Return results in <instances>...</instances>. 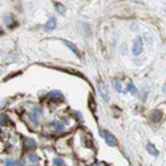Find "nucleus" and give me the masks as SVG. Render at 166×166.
I'll return each mask as SVG.
<instances>
[{
	"mask_svg": "<svg viewBox=\"0 0 166 166\" xmlns=\"http://www.w3.org/2000/svg\"><path fill=\"white\" fill-rule=\"evenodd\" d=\"M162 92H164V93H166V84L162 85Z\"/></svg>",
	"mask_w": 166,
	"mask_h": 166,
	"instance_id": "412c9836",
	"label": "nucleus"
},
{
	"mask_svg": "<svg viewBox=\"0 0 166 166\" xmlns=\"http://www.w3.org/2000/svg\"><path fill=\"white\" fill-rule=\"evenodd\" d=\"M53 164L56 166H64V161L61 158H55L53 159Z\"/></svg>",
	"mask_w": 166,
	"mask_h": 166,
	"instance_id": "dca6fc26",
	"label": "nucleus"
},
{
	"mask_svg": "<svg viewBox=\"0 0 166 166\" xmlns=\"http://www.w3.org/2000/svg\"><path fill=\"white\" fill-rule=\"evenodd\" d=\"M97 88H98V93H100L101 98H102L105 102H109L110 96H109V90H108V87L104 81H98L97 82Z\"/></svg>",
	"mask_w": 166,
	"mask_h": 166,
	"instance_id": "7ed1b4c3",
	"label": "nucleus"
},
{
	"mask_svg": "<svg viewBox=\"0 0 166 166\" xmlns=\"http://www.w3.org/2000/svg\"><path fill=\"white\" fill-rule=\"evenodd\" d=\"M56 28V19L55 17H49V20L45 23V31H52Z\"/></svg>",
	"mask_w": 166,
	"mask_h": 166,
	"instance_id": "6e6552de",
	"label": "nucleus"
},
{
	"mask_svg": "<svg viewBox=\"0 0 166 166\" xmlns=\"http://www.w3.org/2000/svg\"><path fill=\"white\" fill-rule=\"evenodd\" d=\"M12 166H24V162L23 161H13Z\"/></svg>",
	"mask_w": 166,
	"mask_h": 166,
	"instance_id": "aec40b11",
	"label": "nucleus"
},
{
	"mask_svg": "<svg viewBox=\"0 0 166 166\" xmlns=\"http://www.w3.org/2000/svg\"><path fill=\"white\" fill-rule=\"evenodd\" d=\"M142 51H144V40L141 36H137V37L134 39L133 47H132V53H133L134 56H140V55L142 53Z\"/></svg>",
	"mask_w": 166,
	"mask_h": 166,
	"instance_id": "f03ea898",
	"label": "nucleus"
},
{
	"mask_svg": "<svg viewBox=\"0 0 166 166\" xmlns=\"http://www.w3.org/2000/svg\"><path fill=\"white\" fill-rule=\"evenodd\" d=\"M24 146H25L27 149L35 147L36 146V141L33 140V138H25V140H24Z\"/></svg>",
	"mask_w": 166,
	"mask_h": 166,
	"instance_id": "1a4fd4ad",
	"label": "nucleus"
},
{
	"mask_svg": "<svg viewBox=\"0 0 166 166\" xmlns=\"http://www.w3.org/2000/svg\"><path fill=\"white\" fill-rule=\"evenodd\" d=\"M77 28L80 32H81L82 36H90V27H89L87 23H80L77 25Z\"/></svg>",
	"mask_w": 166,
	"mask_h": 166,
	"instance_id": "20e7f679",
	"label": "nucleus"
},
{
	"mask_svg": "<svg viewBox=\"0 0 166 166\" xmlns=\"http://www.w3.org/2000/svg\"><path fill=\"white\" fill-rule=\"evenodd\" d=\"M0 122H1V126H3V125H7V122H8L7 116H5V114H1V120H0Z\"/></svg>",
	"mask_w": 166,
	"mask_h": 166,
	"instance_id": "a211bd4d",
	"label": "nucleus"
},
{
	"mask_svg": "<svg viewBox=\"0 0 166 166\" xmlns=\"http://www.w3.org/2000/svg\"><path fill=\"white\" fill-rule=\"evenodd\" d=\"M52 125H53V126H56L55 129H57V130H61L63 126H64V125L61 124V122H59V121H53V122H52Z\"/></svg>",
	"mask_w": 166,
	"mask_h": 166,
	"instance_id": "2eb2a0df",
	"label": "nucleus"
},
{
	"mask_svg": "<svg viewBox=\"0 0 166 166\" xmlns=\"http://www.w3.org/2000/svg\"><path fill=\"white\" fill-rule=\"evenodd\" d=\"M55 8H56V11L59 12L60 15H65V12H67V8L64 7L63 4H60V3H55Z\"/></svg>",
	"mask_w": 166,
	"mask_h": 166,
	"instance_id": "f8f14e48",
	"label": "nucleus"
},
{
	"mask_svg": "<svg viewBox=\"0 0 166 166\" xmlns=\"http://www.w3.org/2000/svg\"><path fill=\"white\" fill-rule=\"evenodd\" d=\"M128 89H129V92H130L132 94H137V88L134 87V84H133V82H129Z\"/></svg>",
	"mask_w": 166,
	"mask_h": 166,
	"instance_id": "4468645a",
	"label": "nucleus"
},
{
	"mask_svg": "<svg viewBox=\"0 0 166 166\" xmlns=\"http://www.w3.org/2000/svg\"><path fill=\"white\" fill-rule=\"evenodd\" d=\"M112 84H113V87H114V89L117 92H121V93H126V90L124 89V87H122V84H121V81L117 79H113L112 80Z\"/></svg>",
	"mask_w": 166,
	"mask_h": 166,
	"instance_id": "423d86ee",
	"label": "nucleus"
},
{
	"mask_svg": "<svg viewBox=\"0 0 166 166\" xmlns=\"http://www.w3.org/2000/svg\"><path fill=\"white\" fill-rule=\"evenodd\" d=\"M48 98H51V100H56V101H61V100H64V96L60 90H52V92L48 93Z\"/></svg>",
	"mask_w": 166,
	"mask_h": 166,
	"instance_id": "39448f33",
	"label": "nucleus"
},
{
	"mask_svg": "<svg viewBox=\"0 0 166 166\" xmlns=\"http://www.w3.org/2000/svg\"><path fill=\"white\" fill-rule=\"evenodd\" d=\"M64 44H65L67 47L70 49V51H73V53H75V55H79V49H77V47H76V45H73L70 41H67V40H65V41H64Z\"/></svg>",
	"mask_w": 166,
	"mask_h": 166,
	"instance_id": "ddd939ff",
	"label": "nucleus"
},
{
	"mask_svg": "<svg viewBox=\"0 0 166 166\" xmlns=\"http://www.w3.org/2000/svg\"><path fill=\"white\" fill-rule=\"evenodd\" d=\"M150 118H152V121H154V122L161 121V118H162L161 110H152V112H150Z\"/></svg>",
	"mask_w": 166,
	"mask_h": 166,
	"instance_id": "0eeeda50",
	"label": "nucleus"
},
{
	"mask_svg": "<svg viewBox=\"0 0 166 166\" xmlns=\"http://www.w3.org/2000/svg\"><path fill=\"white\" fill-rule=\"evenodd\" d=\"M100 136L102 137L104 140H105L106 145H109V146H112V147L117 146V138L113 136L112 133H109V132L102 130V129H101V130H100Z\"/></svg>",
	"mask_w": 166,
	"mask_h": 166,
	"instance_id": "f257e3e1",
	"label": "nucleus"
},
{
	"mask_svg": "<svg viewBox=\"0 0 166 166\" xmlns=\"http://www.w3.org/2000/svg\"><path fill=\"white\" fill-rule=\"evenodd\" d=\"M3 21H4L8 27H12V23H13V16L10 15V13H5L4 16H3Z\"/></svg>",
	"mask_w": 166,
	"mask_h": 166,
	"instance_id": "9d476101",
	"label": "nucleus"
},
{
	"mask_svg": "<svg viewBox=\"0 0 166 166\" xmlns=\"http://www.w3.org/2000/svg\"><path fill=\"white\" fill-rule=\"evenodd\" d=\"M33 113L41 114V113H43V108H41V106H39V105H35V106H33Z\"/></svg>",
	"mask_w": 166,
	"mask_h": 166,
	"instance_id": "f3484780",
	"label": "nucleus"
},
{
	"mask_svg": "<svg viewBox=\"0 0 166 166\" xmlns=\"http://www.w3.org/2000/svg\"><path fill=\"white\" fill-rule=\"evenodd\" d=\"M28 158H29V161H31V162H36V161L39 159L36 154H29V156H28Z\"/></svg>",
	"mask_w": 166,
	"mask_h": 166,
	"instance_id": "6ab92c4d",
	"label": "nucleus"
},
{
	"mask_svg": "<svg viewBox=\"0 0 166 166\" xmlns=\"http://www.w3.org/2000/svg\"><path fill=\"white\" fill-rule=\"evenodd\" d=\"M146 147H147V152H149V154H152V156H158V150H157L156 149V146L154 145H153V144H147V145H146Z\"/></svg>",
	"mask_w": 166,
	"mask_h": 166,
	"instance_id": "9b49d317",
	"label": "nucleus"
}]
</instances>
